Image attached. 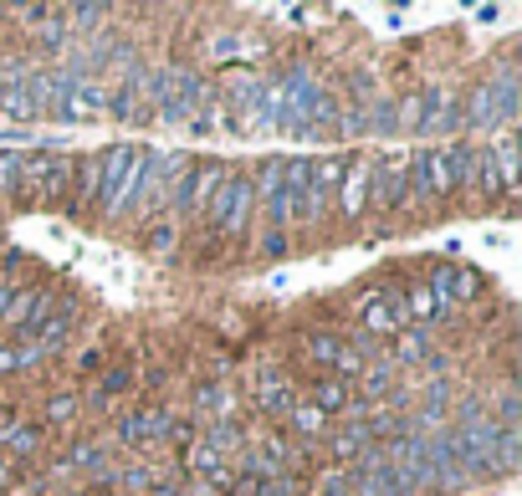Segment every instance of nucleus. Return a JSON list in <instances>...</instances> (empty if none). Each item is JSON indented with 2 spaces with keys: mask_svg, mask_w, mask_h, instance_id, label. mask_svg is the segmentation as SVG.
<instances>
[{
  "mask_svg": "<svg viewBox=\"0 0 522 496\" xmlns=\"http://www.w3.org/2000/svg\"><path fill=\"white\" fill-rule=\"evenodd\" d=\"M149 87H154L159 123H169V128L190 123L205 103V77L195 67H159V72H149Z\"/></svg>",
  "mask_w": 522,
  "mask_h": 496,
  "instance_id": "nucleus-1",
  "label": "nucleus"
},
{
  "mask_svg": "<svg viewBox=\"0 0 522 496\" xmlns=\"http://www.w3.org/2000/svg\"><path fill=\"white\" fill-rule=\"evenodd\" d=\"M139 169H144V149L139 144L103 149V174H98V205H103V215H123L128 205H134Z\"/></svg>",
  "mask_w": 522,
  "mask_h": 496,
  "instance_id": "nucleus-2",
  "label": "nucleus"
},
{
  "mask_svg": "<svg viewBox=\"0 0 522 496\" xmlns=\"http://www.w3.org/2000/svg\"><path fill=\"white\" fill-rule=\"evenodd\" d=\"M185 174V154H154V149H144V169H139V190H134V210L139 220H149L159 205H169V190H174V179Z\"/></svg>",
  "mask_w": 522,
  "mask_h": 496,
  "instance_id": "nucleus-3",
  "label": "nucleus"
},
{
  "mask_svg": "<svg viewBox=\"0 0 522 496\" xmlns=\"http://www.w3.org/2000/svg\"><path fill=\"white\" fill-rule=\"evenodd\" d=\"M251 210H256L251 179H246V174H226V179H221V190H215L210 205H205V220H210L221 236H241V231H246V220H251Z\"/></svg>",
  "mask_w": 522,
  "mask_h": 496,
  "instance_id": "nucleus-4",
  "label": "nucleus"
},
{
  "mask_svg": "<svg viewBox=\"0 0 522 496\" xmlns=\"http://www.w3.org/2000/svg\"><path fill=\"white\" fill-rule=\"evenodd\" d=\"M72 190V159L57 154V149H41L21 164V190L16 195H31V200H62Z\"/></svg>",
  "mask_w": 522,
  "mask_h": 496,
  "instance_id": "nucleus-5",
  "label": "nucleus"
},
{
  "mask_svg": "<svg viewBox=\"0 0 522 496\" xmlns=\"http://www.w3.org/2000/svg\"><path fill=\"white\" fill-rule=\"evenodd\" d=\"M410 195H420L425 205H441L456 195L451 185V154L446 149H415L410 154Z\"/></svg>",
  "mask_w": 522,
  "mask_h": 496,
  "instance_id": "nucleus-6",
  "label": "nucleus"
},
{
  "mask_svg": "<svg viewBox=\"0 0 522 496\" xmlns=\"http://www.w3.org/2000/svg\"><path fill=\"white\" fill-rule=\"evenodd\" d=\"M410 200V154H384L369 164V205L374 210H400Z\"/></svg>",
  "mask_w": 522,
  "mask_h": 496,
  "instance_id": "nucleus-7",
  "label": "nucleus"
},
{
  "mask_svg": "<svg viewBox=\"0 0 522 496\" xmlns=\"http://www.w3.org/2000/svg\"><path fill=\"white\" fill-rule=\"evenodd\" d=\"M348 486H354V496H410L405 471L384 456V445H374L369 456L348 471Z\"/></svg>",
  "mask_w": 522,
  "mask_h": 496,
  "instance_id": "nucleus-8",
  "label": "nucleus"
},
{
  "mask_svg": "<svg viewBox=\"0 0 522 496\" xmlns=\"http://www.w3.org/2000/svg\"><path fill=\"white\" fill-rule=\"evenodd\" d=\"M221 179H226V169L221 164H185V174L174 179V190H169V205L180 210V215H200L205 205H210V195L221 190Z\"/></svg>",
  "mask_w": 522,
  "mask_h": 496,
  "instance_id": "nucleus-9",
  "label": "nucleus"
},
{
  "mask_svg": "<svg viewBox=\"0 0 522 496\" xmlns=\"http://www.w3.org/2000/svg\"><path fill=\"white\" fill-rule=\"evenodd\" d=\"M282 190H287V225H308L323 215L318 195H313V164L308 159H287L282 164Z\"/></svg>",
  "mask_w": 522,
  "mask_h": 496,
  "instance_id": "nucleus-10",
  "label": "nucleus"
},
{
  "mask_svg": "<svg viewBox=\"0 0 522 496\" xmlns=\"http://www.w3.org/2000/svg\"><path fill=\"white\" fill-rule=\"evenodd\" d=\"M149 72H154V67H144V62H139L134 72H128V82L108 93V108H113V118H123V123H149V108H154Z\"/></svg>",
  "mask_w": 522,
  "mask_h": 496,
  "instance_id": "nucleus-11",
  "label": "nucleus"
},
{
  "mask_svg": "<svg viewBox=\"0 0 522 496\" xmlns=\"http://www.w3.org/2000/svg\"><path fill=\"white\" fill-rule=\"evenodd\" d=\"M0 113L16 118V123L41 118L36 103H31V67L16 62V57H11V62H0Z\"/></svg>",
  "mask_w": 522,
  "mask_h": 496,
  "instance_id": "nucleus-12",
  "label": "nucleus"
},
{
  "mask_svg": "<svg viewBox=\"0 0 522 496\" xmlns=\"http://www.w3.org/2000/svg\"><path fill=\"white\" fill-rule=\"evenodd\" d=\"M425 287L435 297H446L451 307H466V302L482 297V272H476V266H435L425 277Z\"/></svg>",
  "mask_w": 522,
  "mask_h": 496,
  "instance_id": "nucleus-13",
  "label": "nucleus"
},
{
  "mask_svg": "<svg viewBox=\"0 0 522 496\" xmlns=\"http://www.w3.org/2000/svg\"><path fill=\"white\" fill-rule=\"evenodd\" d=\"M359 323L369 333H379V338H395L405 328V302H400V292H364L359 297Z\"/></svg>",
  "mask_w": 522,
  "mask_h": 496,
  "instance_id": "nucleus-14",
  "label": "nucleus"
},
{
  "mask_svg": "<svg viewBox=\"0 0 522 496\" xmlns=\"http://www.w3.org/2000/svg\"><path fill=\"white\" fill-rule=\"evenodd\" d=\"M103 113H108V82L103 77H72L62 123H87V118H103Z\"/></svg>",
  "mask_w": 522,
  "mask_h": 496,
  "instance_id": "nucleus-15",
  "label": "nucleus"
},
{
  "mask_svg": "<svg viewBox=\"0 0 522 496\" xmlns=\"http://www.w3.org/2000/svg\"><path fill=\"white\" fill-rule=\"evenodd\" d=\"M251 190H256V205L267 210L272 231H287V190H282V164H277V159H267V164L256 169Z\"/></svg>",
  "mask_w": 522,
  "mask_h": 496,
  "instance_id": "nucleus-16",
  "label": "nucleus"
},
{
  "mask_svg": "<svg viewBox=\"0 0 522 496\" xmlns=\"http://www.w3.org/2000/svg\"><path fill=\"white\" fill-rule=\"evenodd\" d=\"M400 302H405V323H415L420 333L425 328H435V323H446L451 318V302L446 297H435L425 282H415V287H405L400 292Z\"/></svg>",
  "mask_w": 522,
  "mask_h": 496,
  "instance_id": "nucleus-17",
  "label": "nucleus"
},
{
  "mask_svg": "<svg viewBox=\"0 0 522 496\" xmlns=\"http://www.w3.org/2000/svg\"><path fill=\"white\" fill-rule=\"evenodd\" d=\"M338 205L348 220H359L369 210V159H348L343 179H338Z\"/></svg>",
  "mask_w": 522,
  "mask_h": 496,
  "instance_id": "nucleus-18",
  "label": "nucleus"
},
{
  "mask_svg": "<svg viewBox=\"0 0 522 496\" xmlns=\"http://www.w3.org/2000/svg\"><path fill=\"white\" fill-rule=\"evenodd\" d=\"M461 113H456V98L446 93V87H430V93L415 103V128L420 133H441V128H456Z\"/></svg>",
  "mask_w": 522,
  "mask_h": 496,
  "instance_id": "nucleus-19",
  "label": "nucleus"
},
{
  "mask_svg": "<svg viewBox=\"0 0 522 496\" xmlns=\"http://www.w3.org/2000/svg\"><path fill=\"white\" fill-rule=\"evenodd\" d=\"M395 338H400V343H395V358H389L395 369H400V364H405V369H430V374L446 369V358H435V348H430V338H425L420 328H400Z\"/></svg>",
  "mask_w": 522,
  "mask_h": 496,
  "instance_id": "nucleus-20",
  "label": "nucleus"
},
{
  "mask_svg": "<svg viewBox=\"0 0 522 496\" xmlns=\"http://www.w3.org/2000/svg\"><path fill=\"white\" fill-rule=\"evenodd\" d=\"M256 404H261V415H287L292 404H297L287 374H277L272 364H261V369H256Z\"/></svg>",
  "mask_w": 522,
  "mask_h": 496,
  "instance_id": "nucleus-21",
  "label": "nucleus"
},
{
  "mask_svg": "<svg viewBox=\"0 0 522 496\" xmlns=\"http://www.w3.org/2000/svg\"><path fill=\"white\" fill-rule=\"evenodd\" d=\"M164 435H169V415L164 410H134V415H123V425H118L123 445H159Z\"/></svg>",
  "mask_w": 522,
  "mask_h": 496,
  "instance_id": "nucleus-22",
  "label": "nucleus"
},
{
  "mask_svg": "<svg viewBox=\"0 0 522 496\" xmlns=\"http://www.w3.org/2000/svg\"><path fill=\"white\" fill-rule=\"evenodd\" d=\"M461 123H466L471 133H492V128L502 123V113H497V87H492V82H482V87H476V93L466 98Z\"/></svg>",
  "mask_w": 522,
  "mask_h": 496,
  "instance_id": "nucleus-23",
  "label": "nucleus"
},
{
  "mask_svg": "<svg viewBox=\"0 0 522 496\" xmlns=\"http://www.w3.org/2000/svg\"><path fill=\"white\" fill-rule=\"evenodd\" d=\"M72 328H77V312L67 307V312H52V318L41 323V328H36V333H31L26 343L36 348V358H47V353H57V348H62V343L72 338Z\"/></svg>",
  "mask_w": 522,
  "mask_h": 496,
  "instance_id": "nucleus-24",
  "label": "nucleus"
},
{
  "mask_svg": "<svg viewBox=\"0 0 522 496\" xmlns=\"http://www.w3.org/2000/svg\"><path fill=\"white\" fill-rule=\"evenodd\" d=\"M308 404H318L323 415H354V389H348L343 379H318Z\"/></svg>",
  "mask_w": 522,
  "mask_h": 496,
  "instance_id": "nucleus-25",
  "label": "nucleus"
},
{
  "mask_svg": "<svg viewBox=\"0 0 522 496\" xmlns=\"http://www.w3.org/2000/svg\"><path fill=\"white\" fill-rule=\"evenodd\" d=\"M487 159H492V169H497V190L512 195V190H517V139H512V133H502V139L487 149Z\"/></svg>",
  "mask_w": 522,
  "mask_h": 496,
  "instance_id": "nucleus-26",
  "label": "nucleus"
},
{
  "mask_svg": "<svg viewBox=\"0 0 522 496\" xmlns=\"http://www.w3.org/2000/svg\"><path fill=\"white\" fill-rule=\"evenodd\" d=\"M395 379H400L395 364H364V374H359V394H354V399H364V404H369V399H389V394L400 389Z\"/></svg>",
  "mask_w": 522,
  "mask_h": 496,
  "instance_id": "nucleus-27",
  "label": "nucleus"
},
{
  "mask_svg": "<svg viewBox=\"0 0 522 496\" xmlns=\"http://www.w3.org/2000/svg\"><path fill=\"white\" fill-rule=\"evenodd\" d=\"M0 450H6L11 461H31V456H41V430L36 425H6L0 430Z\"/></svg>",
  "mask_w": 522,
  "mask_h": 496,
  "instance_id": "nucleus-28",
  "label": "nucleus"
},
{
  "mask_svg": "<svg viewBox=\"0 0 522 496\" xmlns=\"http://www.w3.org/2000/svg\"><path fill=\"white\" fill-rule=\"evenodd\" d=\"M195 415H210L215 425H226V420L236 415V389H226V384L200 389V394H195Z\"/></svg>",
  "mask_w": 522,
  "mask_h": 496,
  "instance_id": "nucleus-29",
  "label": "nucleus"
},
{
  "mask_svg": "<svg viewBox=\"0 0 522 496\" xmlns=\"http://www.w3.org/2000/svg\"><path fill=\"white\" fill-rule=\"evenodd\" d=\"M328 450H333V461H364L369 450H374V440H369V430H364V420H359V425L338 430V435L328 440Z\"/></svg>",
  "mask_w": 522,
  "mask_h": 496,
  "instance_id": "nucleus-30",
  "label": "nucleus"
},
{
  "mask_svg": "<svg viewBox=\"0 0 522 496\" xmlns=\"http://www.w3.org/2000/svg\"><path fill=\"white\" fill-rule=\"evenodd\" d=\"M98 174H103V154H87L72 164V179H77V205H98Z\"/></svg>",
  "mask_w": 522,
  "mask_h": 496,
  "instance_id": "nucleus-31",
  "label": "nucleus"
},
{
  "mask_svg": "<svg viewBox=\"0 0 522 496\" xmlns=\"http://www.w3.org/2000/svg\"><path fill=\"white\" fill-rule=\"evenodd\" d=\"M287 415H292V430H297V435H308V440H318V435L328 430V415L318 410V404H308V399H297Z\"/></svg>",
  "mask_w": 522,
  "mask_h": 496,
  "instance_id": "nucleus-32",
  "label": "nucleus"
},
{
  "mask_svg": "<svg viewBox=\"0 0 522 496\" xmlns=\"http://www.w3.org/2000/svg\"><path fill=\"white\" fill-rule=\"evenodd\" d=\"M343 164L348 159H323V164H313V195H318V205H328V195L338 190V179H343Z\"/></svg>",
  "mask_w": 522,
  "mask_h": 496,
  "instance_id": "nucleus-33",
  "label": "nucleus"
},
{
  "mask_svg": "<svg viewBox=\"0 0 522 496\" xmlns=\"http://www.w3.org/2000/svg\"><path fill=\"white\" fill-rule=\"evenodd\" d=\"M302 348H308V358H313V364H323L328 374H333L338 353H343V343H338L333 333H308V338H302Z\"/></svg>",
  "mask_w": 522,
  "mask_h": 496,
  "instance_id": "nucleus-34",
  "label": "nucleus"
},
{
  "mask_svg": "<svg viewBox=\"0 0 522 496\" xmlns=\"http://www.w3.org/2000/svg\"><path fill=\"white\" fill-rule=\"evenodd\" d=\"M41 358H36V348L31 343H6L0 348V374H21V369H36Z\"/></svg>",
  "mask_w": 522,
  "mask_h": 496,
  "instance_id": "nucleus-35",
  "label": "nucleus"
},
{
  "mask_svg": "<svg viewBox=\"0 0 522 496\" xmlns=\"http://www.w3.org/2000/svg\"><path fill=\"white\" fill-rule=\"evenodd\" d=\"M205 440H210L215 450H221L226 461H231V450H246V435H241V425H231V420H226V425H210V430H205Z\"/></svg>",
  "mask_w": 522,
  "mask_h": 496,
  "instance_id": "nucleus-36",
  "label": "nucleus"
},
{
  "mask_svg": "<svg viewBox=\"0 0 522 496\" xmlns=\"http://www.w3.org/2000/svg\"><path fill=\"white\" fill-rule=\"evenodd\" d=\"M21 164H26V154H0V195L21 190Z\"/></svg>",
  "mask_w": 522,
  "mask_h": 496,
  "instance_id": "nucleus-37",
  "label": "nucleus"
},
{
  "mask_svg": "<svg viewBox=\"0 0 522 496\" xmlns=\"http://www.w3.org/2000/svg\"><path fill=\"white\" fill-rule=\"evenodd\" d=\"M128 384H134V374H128V369H108V374L98 379V404H113Z\"/></svg>",
  "mask_w": 522,
  "mask_h": 496,
  "instance_id": "nucleus-38",
  "label": "nucleus"
},
{
  "mask_svg": "<svg viewBox=\"0 0 522 496\" xmlns=\"http://www.w3.org/2000/svg\"><path fill=\"white\" fill-rule=\"evenodd\" d=\"M47 420L52 425H72L77 420V394H52L47 399Z\"/></svg>",
  "mask_w": 522,
  "mask_h": 496,
  "instance_id": "nucleus-39",
  "label": "nucleus"
},
{
  "mask_svg": "<svg viewBox=\"0 0 522 496\" xmlns=\"http://www.w3.org/2000/svg\"><path fill=\"white\" fill-rule=\"evenodd\" d=\"M174 246H180V231H174V225H154V231H149V251L154 256H169Z\"/></svg>",
  "mask_w": 522,
  "mask_h": 496,
  "instance_id": "nucleus-40",
  "label": "nucleus"
},
{
  "mask_svg": "<svg viewBox=\"0 0 522 496\" xmlns=\"http://www.w3.org/2000/svg\"><path fill=\"white\" fill-rule=\"evenodd\" d=\"M318 496H354V486H348V471H328L318 481Z\"/></svg>",
  "mask_w": 522,
  "mask_h": 496,
  "instance_id": "nucleus-41",
  "label": "nucleus"
},
{
  "mask_svg": "<svg viewBox=\"0 0 522 496\" xmlns=\"http://www.w3.org/2000/svg\"><path fill=\"white\" fill-rule=\"evenodd\" d=\"M261 251H267V256H282V251H287V236H282V231H272V236H261Z\"/></svg>",
  "mask_w": 522,
  "mask_h": 496,
  "instance_id": "nucleus-42",
  "label": "nucleus"
},
{
  "mask_svg": "<svg viewBox=\"0 0 522 496\" xmlns=\"http://www.w3.org/2000/svg\"><path fill=\"white\" fill-rule=\"evenodd\" d=\"M11 302H16V292H11V287H0V318L11 312Z\"/></svg>",
  "mask_w": 522,
  "mask_h": 496,
  "instance_id": "nucleus-43",
  "label": "nucleus"
}]
</instances>
